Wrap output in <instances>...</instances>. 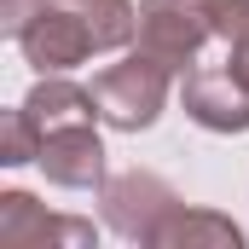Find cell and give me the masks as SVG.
<instances>
[{
	"instance_id": "6da1fadb",
	"label": "cell",
	"mask_w": 249,
	"mask_h": 249,
	"mask_svg": "<svg viewBox=\"0 0 249 249\" xmlns=\"http://www.w3.org/2000/svg\"><path fill=\"white\" fill-rule=\"evenodd\" d=\"M12 41L41 75H64L93 53H122L127 41H139V6L133 0H41Z\"/></svg>"
},
{
	"instance_id": "7a4b0ae2",
	"label": "cell",
	"mask_w": 249,
	"mask_h": 249,
	"mask_svg": "<svg viewBox=\"0 0 249 249\" xmlns=\"http://www.w3.org/2000/svg\"><path fill=\"white\" fill-rule=\"evenodd\" d=\"M180 105L209 133H249V0H214V41L186 70Z\"/></svg>"
},
{
	"instance_id": "3957f363",
	"label": "cell",
	"mask_w": 249,
	"mask_h": 249,
	"mask_svg": "<svg viewBox=\"0 0 249 249\" xmlns=\"http://www.w3.org/2000/svg\"><path fill=\"white\" fill-rule=\"evenodd\" d=\"M168 64L157 58V53H127V58L105 64L93 81H87V93H93V110H99V122L116 127V133H139V127H151L162 116V105H168Z\"/></svg>"
},
{
	"instance_id": "277c9868",
	"label": "cell",
	"mask_w": 249,
	"mask_h": 249,
	"mask_svg": "<svg viewBox=\"0 0 249 249\" xmlns=\"http://www.w3.org/2000/svg\"><path fill=\"white\" fill-rule=\"evenodd\" d=\"M99 203H105V226L127 238V244H151L162 249L168 226L186 214V197L168 186L162 174H145V168H127L116 180L99 186Z\"/></svg>"
},
{
	"instance_id": "5b68a950",
	"label": "cell",
	"mask_w": 249,
	"mask_h": 249,
	"mask_svg": "<svg viewBox=\"0 0 249 249\" xmlns=\"http://www.w3.org/2000/svg\"><path fill=\"white\" fill-rule=\"evenodd\" d=\"M214 41V0H139V47L168 70H191Z\"/></svg>"
},
{
	"instance_id": "8992f818",
	"label": "cell",
	"mask_w": 249,
	"mask_h": 249,
	"mask_svg": "<svg viewBox=\"0 0 249 249\" xmlns=\"http://www.w3.org/2000/svg\"><path fill=\"white\" fill-rule=\"evenodd\" d=\"M0 244L6 249H93L99 232H93V220L47 214L29 191H6L0 197Z\"/></svg>"
},
{
	"instance_id": "52a82bcc",
	"label": "cell",
	"mask_w": 249,
	"mask_h": 249,
	"mask_svg": "<svg viewBox=\"0 0 249 249\" xmlns=\"http://www.w3.org/2000/svg\"><path fill=\"white\" fill-rule=\"evenodd\" d=\"M35 162H41L47 180L64 186V191H99L105 186V145H99V133H93V116L47 127Z\"/></svg>"
},
{
	"instance_id": "ba28073f",
	"label": "cell",
	"mask_w": 249,
	"mask_h": 249,
	"mask_svg": "<svg viewBox=\"0 0 249 249\" xmlns=\"http://www.w3.org/2000/svg\"><path fill=\"white\" fill-rule=\"evenodd\" d=\"M41 157V127L29 122V110L18 105V110H6V122H0V162L6 168H23V162H35Z\"/></svg>"
}]
</instances>
